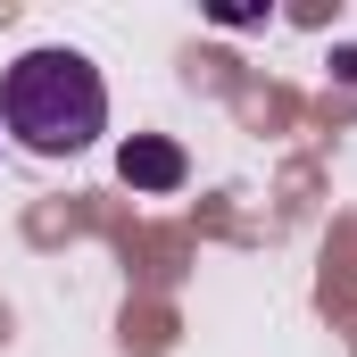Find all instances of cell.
Segmentation results:
<instances>
[{
  "mask_svg": "<svg viewBox=\"0 0 357 357\" xmlns=\"http://www.w3.org/2000/svg\"><path fill=\"white\" fill-rule=\"evenodd\" d=\"M0 125L17 133V150L33 158H75L108 133V84L84 50L50 42V50H25L8 75H0Z\"/></svg>",
  "mask_w": 357,
  "mask_h": 357,
  "instance_id": "1",
  "label": "cell"
},
{
  "mask_svg": "<svg viewBox=\"0 0 357 357\" xmlns=\"http://www.w3.org/2000/svg\"><path fill=\"white\" fill-rule=\"evenodd\" d=\"M116 175L133 183V191H175L191 167H183V150L167 142V133H133V142L116 150Z\"/></svg>",
  "mask_w": 357,
  "mask_h": 357,
  "instance_id": "2",
  "label": "cell"
}]
</instances>
